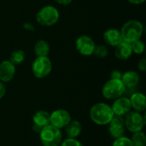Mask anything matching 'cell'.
Segmentation results:
<instances>
[{
    "mask_svg": "<svg viewBox=\"0 0 146 146\" xmlns=\"http://www.w3.org/2000/svg\"><path fill=\"white\" fill-rule=\"evenodd\" d=\"M114 115L111 106L104 103H98L90 110V118L97 125H108Z\"/></svg>",
    "mask_w": 146,
    "mask_h": 146,
    "instance_id": "1",
    "label": "cell"
},
{
    "mask_svg": "<svg viewBox=\"0 0 146 146\" xmlns=\"http://www.w3.org/2000/svg\"><path fill=\"white\" fill-rule=\"evenodd\" d=\"M120 32L123 41L131 44L141 38L144 33V26L138 20H130L123 24Z\"/></svg>",
    "mask_w": 146,
    "mask_h": 146,
    "instance_id": "2",
    "label": "cell"
},
{
    "mask_svg": "<svg viewBox=\"0 0 146 146\" xmlns=\"http://www.w3.org/2000/svg\"><path fill=\"white\" fill-rule=\"evenodd\" d=\"M39 139L43 146H59L62 141L60 129L49 124L39 132Z\"/></svg>",
    "mask_w": 146,
    "mask_h": 146,
    "instance_id": "3",
    "label": "cell"
},
{
    "mask_svg": "<svg viewBox=\"0 0 146 146\" xmlns=\"http://www.w3.org/2000/svg\"><path fill=\"white\" fill-rule=\"evenodd\" d=\"M60 18L59 10L52 6V5H46L42 7L36 15L37 22L44 27H50L55 25Z\"/></svg>",
    "mask_w": 146,
    "mask_h": 146,
    "instance_id": "4",
    "label": "cell"
},
{
    "mask_svg": "<svg viewBox=\"0 0 146 146\" xmlns=\"http://www.w3.org/2000/svg\"><path fill=\"white\" fill-rule=\"evenodd\" d=\"M126 92V87L124 86L121 80L110 79L102 88V94L106 99H116L121 97Z\"/></svg>",
    "mask_w": 146,
    "mask_h": 146,
    "instance_id": "5",
    "label": "cell"
},
{
    "mask_svg": "<svg viewBox=\"0 0 146 146\" xmlns=\"http://www.w3.org/2000/svg\"><path fill=\"white\" fill-rule=\"evenodd\" d=\"M52 70V62L48 56H36L32 64V72L38 79L47 77Z\"/></svg>",
    "mask_w": 146,
    "mask_h": 146,
    "instance_id": "6",
    "label": "cell"
},
{
    "mask_svg": "<svg viewBox=\"0 0 146 146\" xmlns=\"http://www.w3.org/2000/svg\"><path fill=\"white\" fill-rule=\"evenodd\" d=\"M125 127L131 133L142 131L145 126V117L141 113L131 110L124 116Z\"/></svg>",
    "mask_w": 146,
    "mask_h": 146,
    "instance_id": "7",
    "label": "cell"
},
{
    "mask_svg": "<svg viewBox=\"0 0 146 146\" xmlns=\"http://www.w3.org/2000/svg\"><path fill=\"white\" fill-rule=\"evenodd\" d=\"M95 46V42L88 35H81L75 41V48L77 51L84 56H92L93 54Z\"/></svg>",
    "mask_w": 146,
    "mask_h": 146,
    "instance_id": "8",
    "label": "cell"
},
{
    "mask_svg": "<svg viewBox=\"0 0 146 146\" xmlns=\"http://www.w3.org/2000/svg\"><path fill=\"white\" fill-rule=\"evenodd\" d=\"M72 121L71 115L68 111L65 110H56L50 114V124L54 126L58 129H62L67 127V125Z\"/></svg>",
    "mask_w": 146,
    "mask_h": 146,
    "instance_id": "9",
    "label": "cell"
},
{
    "mask_svg": "<svg viewBox=\"0 0 146 146\" xmlns=\"http://www.w3.org/2000/svg\"><path fill=\"white\" fill-rule=\"evenodd\" d=\"M109 125V133L113 139H118L124 136L125 133V124L124 119L121 116L114 115L112 120L110 121Z\"/></svg>",
    "mask_w": 146,
    "mask_h": 146,
    "instance_id": "10",
    "label": "cell"
},
{
    "mask_svg": "<svg viewBox=\"0 0 146 146\" xmlns=\"http://www.w3.org/2000/svg\"><path fill=\"white\" fill-rule=\"evenodd\" d=\"M111 109H112L115 115L124 117L128 112H130L132 110L129 98L121 96V97L115 99V101L111 106Z\"/></svg>",
    "mask_w": 146,
    "mask_h": 146,
    "instance_id": "11",
    "label": "cell"
},
{
    "mask_svg": "<svg viewBox=\"0 0 146 146\" xmlns=\"http://www.w3.org/2000/svg\"><path fill=\"white\" fill-rule=\"evenodd\" d=\"M50 114L46 110H38L35 112L33 117V131L39 133V132L46 126L50 124Z\"/></svg>",
    "mask_w": 146,
    "mask_h": 146,
    "instance_id": "12",
    "label": "cell"
},
{
    "mask_svg": "<svg viewBox=\"0 0 146 146\" xmlns=\"http://www.w3.org/2000/svg\"><path fill=\"white\" fill-rule=\"evenodd\" d=\"M15 66L9 61L4 60L0 62V81L9 82L15 75Z\"/></svg>",
    "mask_w": 146,
    "mask_h": 146,
    "instance_id": "13",
    "label": "cell"
},
{
    "mask_svg": "<svg viewBox=\"0 0 146 146\" xmlns=\"http://www.w3.org/2000/svg\"><path fill=\"white\" fill-rule=\"evenodd\" d=\"M104 40V42L113 47L117 46L119 44H121L123 39L121 34L120 30L116 29V28H109L107 29L103 35Z\"/></svg>",
    "mask_w": 146,
    "mask_h": 146,
    "instance_id": "14",
    "label": "cell"
},
{
    "mask_svg": "<svg viewBox=\"0 0 146 146\" xmlns=\"http://www.w3.org/2000/svg\"><path fill=\"white\" fill-rule=\"evenodd\" d=\"M121 80L122 81L126 89H133L139 85L140 77L137 72L130 70L122 74Z\"/></svg>",
    "mask_w": 146,
    "mask_h": 146,
    "instance_id": "15",
    "label": "cell"
},
{
    "mask_svg": "<svg viewBox=\"0 0 146 146\" xmlns=\"http://www.w3.org/2000/svg\"><path fill=\"white\" fill-rule=\"evenodd\" d=\"M131 107L137 112H144L146 109V98L145 94L141 92H135L132 94L129 98Z\"/></svg>",
    "mask_w": 146,
    "mask_h": 146,
    "instance_id": "16",
    "label": "cell"
},
{
    "mask_svg": "<svg viewBox=\"0 0 146 146\" xmlns=\"http://www.w3.org/2000/svg\"><path fill=\"white\" fill-rule=\"evenodd\" d=\"M115 57L119 60L126 61V60L129 59L133 55L131 44L122 41L121 44H119L117 46H115Z\"/></svg>",
    "mask_w": 146,
    "mask_h": 146,
    "instance_id": "17",
    "label": "cell"
},
{
    "mask_svg": "<svg viewBox=\"0 0 146 146\" xmlns=\"http://www.w3.org/2000/svg\"><path fill=\"white\" fill-rule=\"evenodd\" d=\"M66 128V135L69 139H76L79 137L82 132V125L79 121H71Z\"/></svg>",
    "mask_w": 146,
    "mask_h": 146,
    "instance_id": "18",
    "label": "cell"
},
{
    "mask_svg": "<svg viewBox=\"0 0 146 146\" xmlns=\"http://www.w3.org/2000/svg\"><path fill=\"white\" fill-rule=\"evenodd\" d=\"M50 48L49 43L44 39L38 40L35 44L33 48L34 54L36 55V56H48L50 53Z\"/></svg>",
    "mask_w": 146,
    "mask_h": 146,
    "instance_id": "19",
    "label": "cell"
},
{
    "mask_svg": "<svg viewBox=\"0 0 146 146\" xmlns=\"http://www.w3.org/2000/svg\"><path fill=\"white\" fill-rule=\"evenodd\" d=\"M130 139L134 146H145L146 145V136L143 131L133 133Z\"/></svg>",
    "mask_w": 146,
    "mask_h": 146,
    "instance_id": "20",
    "label": "cell"
},
{
    "mask_svg": "<svg viewBox=\"0 0 146 146\" xmlns=\"http://www.w3.org/2000/svg\"><path fill=\"white\" fill-rule=\"evenodd\" d=\"M25 60V52L21 50H14L9 57V61L15 65H19L22 63Z\"/></svg>",
    "mask_w": 146,
    "mask_h": 146,
    "instance_id": "21",
    "label": "cell"
},
{
    "mask_svg": "<svg viewBox=\"0 0 146 146\" xmlns=\"http://www.w3.org/2000/svg\"><path fill=\"white\" fill-rule=\"evenodd\" d=\"M131 47H132V50L133 53L137 54V55H140L142 53H144L145 46V43L141 40H136L133 43H131Z\"/></svg>",
    "mask_w": 146,
    "mask_h": 146,
    "instance_id": "22",
    "label": "cell"
},
{
    "mask_svg": "<svg viewBox=\"0 0 146 146\" xmlns=\"http://www.w3.org/2000/svg\"><path fill=\"white\" fill-rule=\"evenodd\" d=\"M108 53H109V50H108L107 47L104 45L99 44V45L95 46L92 55H94L95 56H97L98 58H104L108 56Z\"/></svg>",
    "mask_w": 146,
    "mask_h": 146,
    "instance_id": "23",
    "label": "cell"
},
{
    "mask_svg": "<svg viewBox=\"0 0 146 146\" xmlns=\"http://www.w3.org/2000/svg\"><path fill=\"white\" fill-rule=\"evenodd\" d=\"M112 146H134L132 143L131 139L127 137H121L118 139H115Z\"/></svg>",
    "mask_w": 146,
    "mask_h": 146,
    "instance_id": "24",
    "label": "cell"
},
{
    "mask_svg": "<svg viewBox=\"0 0 146 146\" xmlns=\"http://www.w3.org/2000/svg\"><path fill=\"white\" fill-rule=\"evenodd\" d=\"M59 146H84L79 140L76 139H66L65 140H62L61 145Z\"/></svg>",
    "mask_w": 146,
    "mask_h": 146,
    "instance_id": "25",
    "label": "cell"
},
{
    "mask_svg": "<svg viewBox=\"0 0 146 146\" xmlns=\"http://www.w3.org/2000/svg\"><path fill=\"white\" fill-rule=\"evenodd\" d=\"M122 73L119 70H113L110 74V79H115V80H121V79Z\"/></svg>",
    "mask_w": 146,
    "mask_h": 146,
    "instance_id": "26",
    "label": "cell"
},
{
    "mask_svg": "<svg viewBox=\"0 0 146 146\" xmlns=\"http://www.w3.org/2000/svg\"><path fill=\"white\" fill-rule=\"evenodd\" d=\"M138 68L142 71L145 72L146 70V59L145 58H142L139 60V63H138Z\"/></svg>",
    "mask_w": 146,
    "mask_h": 146,
    "instance_id": "27",
    "label": "cell"
},
{
    "mask_svg": "<svg viewBox=\"0 0 146 146\" xmlns=\"http://www.w3.org/2000/svg\"><path fill=\"white\" fill-rule=\"evenodd\" d=\"M6 93V87H5V85L3 84V82L0 81V99L3 98L4 97Z\"/></svg>",
    "mask_w": 146,
    "mask_h": 146,
    "instance_id": "28",
    "label": "cell"
},
{
    "mask_svg": "<svg viewBox=\"0 0 146 146\" xmlns=\"http://www.w3.org/2000/svg\"><path fill=\"white\" fill-rule=\"evenodd\" d=\"M23 27L26 29V30H28V31H34V27L33 25H32L31 23H28V22H26L23 24Z\"/></svg>",
    "mask_w": 146,
    "mask_h": 146,
    "instance_id": "29",
    "label": "cell"
},
{
    "mask_svg": "<svg viewBox=\"0 0 146 146\" xmlns=\"http://www.w3.org/2000/svg\"><path fill=\"white\" fill-rule=\"evenodd\" d=\"M55 1L61 5H68L72 3L73 0H55Z\"/></svg>",
    "mask_w": 146,
    "mask_h": 146,
    "instance_id": "30",
    "label": "cell"
},
{
    "mask_svg": "<svg viewBox=\"0 0 146 146\" xmlns=\"http://www.w3.org/2000/svg\"><path fill=\"white\" fill-rule=\"evenodd\" d=\"M130 3H132V4H136V5H138V4H141V3H145V0H127Z\"/></svg>",
    "mask_w": 146,
    "mask_h": 146,
    "instance_id": "31",
    "label": "cell"
}]
</instances>
